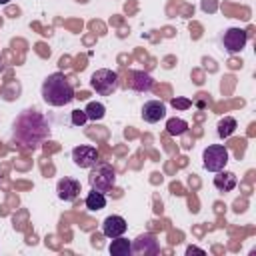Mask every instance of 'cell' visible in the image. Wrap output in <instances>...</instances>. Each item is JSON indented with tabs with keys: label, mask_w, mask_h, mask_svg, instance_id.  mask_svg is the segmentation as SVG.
Here are the masks:
<instances>
[{
	"label": "cell",
	"mask_w": 256,
	"mask_h": 256,
	"mask_svg": "<svg viewBox=\"0 0 256 256\" xmlns=\"http://www.w3.org/2000/svg\"><path fill=\"white\" fill-rule=\"evenodd\" d=\"M86 120L88 118H86V112L84 110H72V124L74 126H82Z\"/></svg>",
	"instance_id": "cell-19"
},
{
	"label": "cell",
	"mask_w": 256,
	"mask_h": 256,
	"mask_svg": "<svg viewBox=\"0 0 256 256\" xmlns=\"http://www.w3.org/2000/svg\"><path fill=\"white\" fill-rule=\"evenodd\" d=\"M126 228H128L126 220L122 216H116V214L104 218V222H102V234L106 238H118V236H122L126 232Z\"/></svg>",
	"instance_id": "cell-11"
},
{
	"label": "cell",
	"mask_w": 256,
	"mask_h": 256,
	"mask_svg": "<svg viewBox=\"0 0 256 256\" xmlns=\"http://www.w3.org/2000/svg\"><path fill=\"white\" fill-rule=\"evenodd\" d=\"M214 186L220 190V192H230L236 188V174L234 172H228V170H220L216 172L214 176Z\"/></svg>",
	"instance_id": "cell-13"
},
{
	"label": "cell",
	"mask_w": 256,
	"mask_h": 256,
	"mask_svg": "<svg viewBox=\"0 0 256 256\" xmlns=\"http://www.w3.org/2000/svg\"><path fill=\"white\" fill-rule=\"evenodd\" d=\"M236 128H238L236 120H234L232 116H224V118H220V122H218V136H220V138H228V136L234 134Z\"/></svg>",
	"instance_id": "cell-17"
},
{
	"label": "cell",
	"mask_w": 256,
	"mask_h": 256,
	"mask_svg": "<svg viewBox=\"0 0 256 256\" xmlns=\"http://www.w3.org/2000/svg\"><path fill=\"white\" fill-rule=\"evenodd\" d=\"M130 250L136 256H154V254L160 252V246H158V240H156L154 234L144 232V234H140L138 238H134L130 242Z\"/></svg>",
	"instance_id": "cell-6"
},
{
	"label": "cell",
	"mask_w": 256,
	"mask_h": 256,
	"mask_svg": "<svg viewBox=\"0 0 256 256\" xmlns=\"http://www.w3.org/2000/svg\"><path fill=\"white\" fill-rule=\"evenodd\" d=\"M90 86L100 94V96H110L118 88V74L108 68H100L90 76Z\"/></svg>",
	"instance_id": "cell-4"
},
{
	"label": "cell",
	"mask_w": 256,
	"mask_h": 256,
	"mask_svg": "<svg viewBox=\"0 0 256 256\" xmlns=\"http://www.w3.org/2000/svg\"><path fill=\"white\" fill-rule=\"evenodd\" d=\"M42 98L50 106H66L74 100V88L62 72H54L42 82Z\"/></svg>",
	"instance_id": "cell-2"
},
{
	"label": "cell",
	"mask_w": 256,
	"mask_h": 256,
	"mask_svg": "<svg viewBox=\"0 0 256 256\" xmlns=\"http://www.w3.org/2000/svg\"><path fill=\"white\" fill-rule=\"evenodd\" d=\"M142 120L144 122H148V124H156V122H160L164 116H166V106H164V102H160V100H148L144 106H142Z\"/></svg>",
	"instance_id": "cell-9"
},
{
	"label": "cell",
	"mask_w": 256,
	"mask_h": 256,
	"mask_svg": "<svg viewBox=\"0 0 256 256\" xmlns=\"http://www.w3.org/2000/svg\"><path fill=\"white\" fill-rule=\"evenodd\" d=\"M50 136L46 118L36 110H22L12 124V138L22 146H38Z\"/></svg>",
	"instance_id": "cell-1"
},
{
	"label": "cell",
	"mask_w": 256,
	"mask_h": 256,
	"mask_svg": "<svg viewBox=\"0 0 256 256\" xmlns=\"http://www.w3.org/2000/svg\"><path fill=\"white\" fill-rule=\"evenodd\" d=\"M84 204H86L88 210H94V212H96V210H102V208L106 206V194H102V192H98V190H92V192H88Z\"/></svg>",
	"instance_id": "cell-15"
},
{
	"label": "cell",
	"mask_w": 256,
	"mask_h": 256,
	"mask_svg": "<svg viewBox=\"0 0 256 256\" xmlns=\"http://www.w3.org/2000/svg\"><path fill=\"white\" fill-rule=\"evenodd\" d=\"M248 42V32L242 28H228L222 36V44L230 54H238Z\"/></svg>",
	"instance_id": "cell-7"
},
{
	"label": "cell",
	"mask_w": 256,
	"mask_h": 256,
	"mask_svg": "<svg viewBox=\"0 0 256 256\" xmlns=\"http://www.w3.org/2000/svg\"><path fill=\"white\" fill-rule=\"evenodd\" d=\"M130 86L136 90V92H148L150 88H152V84H154V80H152V76L148 74V72H142V70H134V72H130Z\"/></svg>",
	"instance_id": "cell-12"
},
{
	"label": "cell",
	"mask_w": 256,
	"mask_h": 256,
	"mask_svg": "<svg viewBox=\"0 0 256 256\" xmlns=\"http://www.w3.org/2000/svg\"><path fill=\"white\" fill-rule=\"evenodd\" d=\"M202 164L208 172H220L228 164V150L222 144H210L202 152Z\"/></svg>",
	"instance_id": "cell-5"
},
{
	"label": "cell",
	"mask_w": 256,
	"mask_h": 256,
	"mask_svg": "<svg viewBox=\"0 0 256 256\" xmlns=\"http://www.w3.org/2000/svg\"><path fill=\"white\" fill-rule=\"evenodd\" d=\"M110 254L112 256H130L132 250H130V240L118 236V238H112V244H110Z\"/></svg>",
	"instance_id": "cell-14"
},
{
	"label": "cell",
	"mask_w": 256,
	"mask_h": 256,
	"mask_svg": "<svg viewBox=\"0 0 256 256\" xmlns=\"http://www.w3.org/2000/svg\"><path fill=\"white\" fill-rule=\"evenodd\" d=\"M84 112H86V118H88V120L98 122V120L104 118V114H106V106H104L102 102H88L86 108H84Z\"/></svg>",
	"instance_id": "cell-16"
},
{
	"label": "cell",
	"mask_w": 256,
	"mask_h": 256,
	"mask_svg": "<svg viewBox=\"0 0 256 256\" xmlns=\"http://www.w3.org/2000/svg\"><path fill=\"white\" fill-rule=\"evenodd\" d=\"M8 2H10V0H0V4H8Z\"/></svg>",
	"instance_id": "cell-22"
},
{
	"label": "cell",
	"mask_w": 256,
	"mask_h": 256,
	"mask_svg": "<svg viewBox=\"0 0 256 256\" xmlns=\"http://www.w3.org/2000/svg\"><path fill=\"white\" fill-rule=\"evenodd\" d=\"M72 160L78 168H92L96 162H98V150L94 146H76L72 150Z\"/></svg>",
	"instance_id": "cell-8"
},
{
	"label": "cell",
	"mask_w": 256,
	"mask_h": 256,
	"mask_svg": "<svg viewBox=\"0 0 256 256\" xmlns=\"http://www.w3.org/2000/svg\"><path fill=\"white\" fill-rule=\"evenodd\" d=\"M94 170L90 172V176H88V182H90V186H92V190H98V192H102V194H106V192H110L114 186H116V172L112 170V166H108V164H94L92 166Z\"/></svg>",
	"instance_id": "cell-3"
},
{
	"label": "cell",
	"mask_w": 256,
	"mask_h": 256,
	"mask_svg": "<svg viewBox=\"0 0 256 256\" xmlns=\"http://www.w3.org/2000/svg\"><path fill=\"white\" fill-rule=\"evenodd\" d=\"M192 252H196V254H204V250H202V248H196V246H188L186 254H192Z\"/></svg>",
	"instance_id": "cell-21"
},
{
	"label": "cell",
	"mask_w": 256,
	"mask_h": 256,
	"mask_svg": "<svg viewBox=\"0 0 256 256\" xmlns=\"http://www.w3.org/2000/svg\"><path fill=\"white\" fill-rule=\"evenodd\" d=\"M186 130H188V122L182 120V118H170V120L166 122V132L172 134V136H180V134H184Z\"/></svg>",
	"instance_id": "cell-18"
},
{
	"label": "cell",
	"mask_w": 256,
	"mask_h": 256,
	"mask_svg": "<svg viewBox=\"0 0 256 256\" xmlns=\"http://www.w3.org/2000/svg\"><path fill=\"white\" fill-rule=\"evenodd\" d=\"M172 106L174 108H188V106H192V102L186 98H172Z\"/></svg>",
	"instance_id": "cell-20"
},
{
	"label": "cell",
	"mask_w": 256,
	"mask_h": 256,
	"mask_svg": "<svg viewBox=\"0 0 256 256\" xmlns=\"http://www.w3.org/2000/svg\"><path fill=\"white\" fill-rule=\"evenodd\" d=\"M56 192H58V198L64 200V202H72L76 200V196L80 194V182L74 180V178H60L58 180V186H56Z\"/></svg>",
	"instance_id": "cell-10"
}]
</instances>
